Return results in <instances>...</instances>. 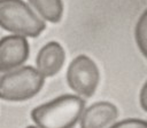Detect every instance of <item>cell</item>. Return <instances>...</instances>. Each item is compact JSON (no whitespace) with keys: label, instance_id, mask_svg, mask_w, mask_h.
Listing matches in <instances>:
<instances>
[{"label":"cell","instance_id":"1","mask_svg":"<svg viewBox=\"0 0 147 128\" xmlns=\"http://www.w3.org/2000/svg\"><path fill=\"white\" fill-rule=\"evenodd\" d=\"M85 109L84 101L76 95H63L34 107L31 118L38 128H72Z\"/></svg>","mask_w":147,"mask_h":128},{"label":"cell","instance_id":"2","mask_svg":"<svg viewBox=\"0 0 147 128\" xmlns=\"http://www.w3.org/2000/svg\"><path fill=\"white\" fill-rule=\"evenodd\" d=\"M0 26L16 35L38 37L44 21L22 0H0Z\"/></svg>","mask_w":147,"mask_h":128},{"label":"cell","instance_id":"3","mask_svg":"<svg viewBox=\"0 0 147 128\" xmlns=\"http://www.w3.org/2000/svg\"><path fill=\"white\" fill-rule=\"evenodd\" d=\"M44 77L32 66H23L6 72L0 78V98L5 101H25L39 93Z\"/></svg>","mask_w":147,"mask_h":128},{"label":"cell","instance_id":"4","mask_svg":"<svg viewBox=\"0 0 147 128\" xmlns=\"http://www.w3.org/2000/svg\"><path fill=\"white\" fill-rule=\"evenodd\" d=\"M69 87L78 95L90 97L94 94L99 83V70L96 64L85 55L77 56L67 71Z\"/></svg>","mask_w":147,"mask_h":128},{"label":"cell","instance_id":"5","mask_svg":"<svg viewBox=\"0 0 147 128\" xmlns=\"http://www.w3.org/2000/svg\"><path fill=\"white\" fill-rule=\"evenodd\" d=\"M29 56V43L25 37L7 35L0 40V72L20 67Z\"/></svg>","mask_w":147,"mask_h":128},{"label":"cell","instance_id":"6","mask_svg":"<svg viewBox=\"0 0 147 128\" xmlns=\"http://www.w3.org/2000/svg\"><path fill=\"white\" fill-rule=\"evenodd\" d=\"M118 115L117 107L109 102H98L84 109L80 128H109Z\"/></svg>","mask_w":147,"mask_h":128},{"label":"cell","instance_id":"7","mask_svg":"<svg viewBox=\"0 0 147 128\" xmlns=\"http://www.w3.org/2000/svg\"><path fill=\"white\" fill-rule=\"evenodd\" d=\"M64 58H65V54L62 46L56 41L48 42L39 50L37 55L36 69L44 78L53 77L62 67L64 63Z\"/></svg>","mask_w":147,"mask_h":128},{"label":"cell","instance_id":"8","mask_svg":"<svg viewBox=\"0 0 147 128\" xmlns=\"http://www.w3.org/2000/svg\"><path fill=\"white\" fill-rule=\"evenodd\" d=\"M30 5L46 21L57 23L62 17V0H29Z\"/></svg>","mask_w":147,"mask_h":128},{"label":"cell","instance_id":"9","mask_svg":"<svg viewBox=\"0 0 147 128\" xmlns=\"http://www.w3.org/2000/svg\"><path fill=\"white\" fill-rule=\"evenodd\" d=\"M136 40L142 55L147 59V10H145L136 26Z\"/></svg>","mask_w":147,"mask_h":128},{"label":"cell","instance_id":"10","mask_svg":"<svg viewBox=\"0 0 147 128\" xmlns=\"http://www.w3.org/2000/svg\"><path fill=\"white\" fill-rule=\"evenodd\" d=\"M109 128H147V121L140 119H126L111 125Z\"/></svg>","mask_w":147,"mask_h":128},{"label":"cell","instance_id":"11","mask_svg":"<svg viewBox=\"0 0 147 128\" xmlns=\"http://www.w3.org/2000/svg\"><path fill=\"white\" fill-rule=\"evenodd\" d=\"M140 105L145 111H147V81L145 82L140 91Z\"/></svg>","mask_w":147,"mask_h":128},{"label":"cell","instance_id":"12","mask_svg":"<svg viewBox=\"0 0 147 128\" xmlns=\"http://www.w3.org/2000/svg\"><path fill=\"white\" fill-rule=\"evenodd\" d=\"M26 128H38V127H36V126H29V127H26Z\"/></svg>","mask_w":147,"mask_h":128}]
</instances>
